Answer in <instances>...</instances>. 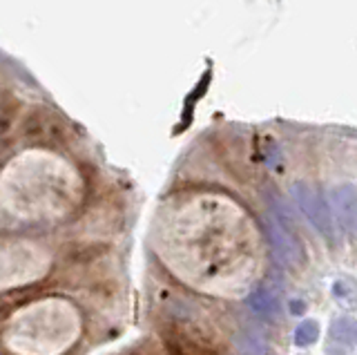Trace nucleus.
<instances>
[{
    "label": "nucleus",
    "instance_id": "f257e3e1",
    "mask_svg": "<svg viewBox=\"0 0 357 355\" xmlns=\"http://www.w3.org/2000/svg\"><path fill=\"white\" fill-rule=\"evenodd\" d=\"M266 235L271 239L273 255L279 264L293 266V269L304 266V262H306L304 246H301V241L297 239L295 232L290 230L273 210H271V215L266 217Z\"/></svg>",
    "mask_w": 357,
    "mask_h": 355
},
{
    "label": "nucleus",
    "instance_id": "f03ea898",
    "mask_svg": "<svg viewBox=\"0 0 357 355\" xmlns=\"http://www.w3.org/2000/svg\"><path fill=\"white\" fill-rule=\"evenodd\" d=\"M293 197L304 213V217L317 228L319 235H324L328 241H335V221L331 215V206L324 202V197L306 181L293 183Z\"/></svg>",
    "mask_w": 357,
    "mask_h": 355
},
{
    "label": "nucleus",
    "instance_id": "7ed1b4c3",
    "mask_svg": "<svg viewBox=\"0 0 357 355\" xmlns=\"http://www.w3.org/2000/svg\"><path fill=\"white\" fill-rule=\"evenodd\" d=\"M331 215L333 221L346 232V237H357V188L353 183H342L331 192Z\"/></svg>",
    "mask_w": 357,
    "mask_h": 355
},
{
    "label": "nucleus",
    "instance_id": "20e7f679",
    "mask_svg": "<svg viewBox=\"0 0 357 355\" xmlns=\"http://www.w3.org/2000/svg\"><path fill=\"white\" fill-rule=\"evenodd\" d=\"M245 302H248L252 313L266 319H277L279 313H282V293H279V286H275L273 282H264L261 286H257Z\"/></svg>",
    "mask_w": 357,
    "mask_h": 355
},
{
    "label": "nucleus",
    "instance_id": "39448f33",
    "mask_svg": "<svg viewBox=\"0 0 357 355\" xmlns=\"http://www.w3.org/2000/svg\"><path fill=\"white\" fill-rule=\"evenodd\" d=\"M333 299L337 302L344 310H357V286L349 280V277H337L333 282Z\"/></svg>",
    "mask_w": 357,
    "mask_h": 355
},
{
    "label": "nucleus",
    "instance_id": "423d86ee",
    "mask_svg": "<svg viewBox=\"0 0 357 355\" xmlns=\"http://www.w3.org/2000/svg\"><path fill=\"white\" fill-rule=\"evenodd\" d=\"M331 335L340 344H351V347H357V319H349V317L335 319L333 326H331Z\"/></svg>",
    "mask_w": 357,
    "mask_h": 355
},
{
    "label": "nucleus",
    "instance_id": "0eeeda50",
    "mask_svg": "<svg viewBox=\"0 0 357 355\" xmlns=\"http://www.w3.org/2000/svg\"><path fill=\"white\" fill-rule=\"evenodd\" d=\"M319 340V324L315 319H304L301 324L295 328V344L297 347H312Z\"/></svg>",
    "mask_w": 357,
    "mask_h": 355
},
{
    "label": "nucleus",
    "instance_id": "6e6552de",
    "mask_svg": "<svg viewBox=\"0 0 357 355\" xmlns=\"http://www.w3.org/2000/svg\"><path fill=\"white\" fill-rule=\"evenodd\" d=\"M239 349L241 355H266V340L261 338V333L245 331L239 338Z\"/></svg>",
    "mask_w": 357,
    "mask_h": 355
},
{
    "label": "nucleus",
    "instance_id": "1a4fd4ad",
    "mask_svg": "<svg viewBox=\"0 0 357 355\" xmlns=\"http://www.w3.org/2000/svg\"><path fill=\"white\" fill-rule=\"evenodd\" d=\"M208 83H210V72H206V74H204V79L199 81V85L195 87V92H192V94H188V98H185V107H183V116H181V128H178V130L188 128L190 119H192V112H195V103L199 101L201 96L206 94Z\"/></svg>",
    "mask_w": 357,
    "mask_h": 355
},
{
    "label": "nucleus",
    "instance_id": "9d476101",
    "mask_svg": "<svg viewBox=\"0 0 357 355\" xmlns=\"http://www.w3.org/2000/svg\"><path fill=\"white\" fill-rule=\"evenodd\" d=\"M288 310L290 315H304L306 313V302H301V299H293V302H288Z\"/></svg>",
    "mask_w": 357,
    "mask_h": 355
}]
</instances>
